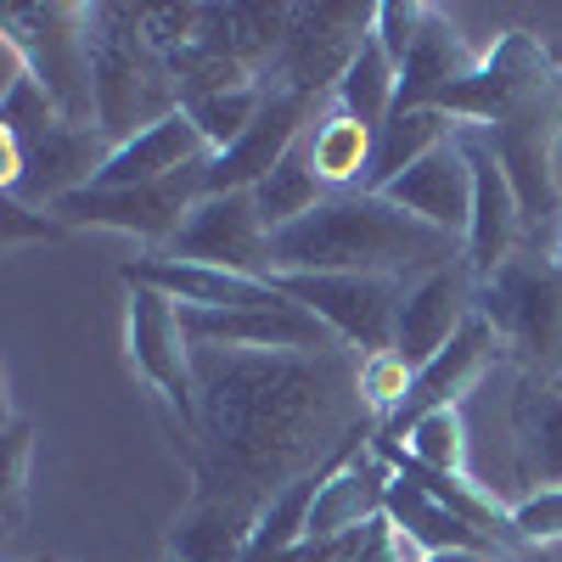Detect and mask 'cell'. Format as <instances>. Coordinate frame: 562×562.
<instances>
[{
  "mask_svg": "<svg viewBox=\"0 0 562 562\" xmlns=\"http://www.w3.org/2000/svg\"><path fill=\"white\" fill-rule=\"evenodd\" d=\"M192 378L203 411V495L265 506L276 490L315 473L333 456V439H349L355 378L338 355H248L192 344Z\"/></svg>",
  "mask_w": 562,
  "mask_h": 562,
  "instance_id": "1",
  "label": "cell"
},
{
  "mask_svg": "<svg viewBox=\"0 0 562 562\" xmlns=\"http://www.w3.org/2000/svg\"><path fill=\"white\" fill-rule=\"evenodd\" d=\"M445 231L411 220L389 198L333 192L315 214L270 237V276H405L450 259Z\"/></svg>",
  "mask_w": 562,
  "mask_h": 562,
  "instance_id": "2",
  "label": "cell"
},
{
  "mask_svg": "<svg viewBox=\"0 0 562 562\" xmlns=\"http://www.w3.org/2000/svg\"><path fill=\"white\" fill-rule=\"evenodd\" d=\"M90 29V85H97V130L108 153L130 135L169 119L180 108V90L169 79V63L147 40L140 7H85Z\"/></svg>",
  "mask_w": 562,
  "mask_h": 562,
  "instance_id": "3",
  "label": "cell"
},
{
  "mask_svg": "<svg viewBox=\"0 0 562 562\" xmlns=\"http://www.w3.org/2000/svg\"><path fill=\"white\" fill-rule=\"evenodd\" d=\"M124 349L130 366L147 378V389L169 405V416L180 422L186 445H192V467L203 456V411H198V378H192V338L180 326V304L164 299L158 288L124 281Z\"/></svg>",
  "mask_w": 562,
  "mask_h": 562,
  "instance_id": "4",
  "label": "cell"
},
{
  "mask_svg": "<svg viewBox=\"0 0 562 562\" xmlns=\"http://www.w3.org/2000/svg\"><path fill=\"white\" fill-rule=\"evenodd\" d=\"M0 34H12L29 57V74L52 90L68 124L97 130V85H90V29L85 7H7Z\"/></svg>",
  "mask_w": 562,
  "mask_h": 562,
  "instance_id": "5",
  "label": "cell"
},
{
  "mask_svg": "<svg viewBox=\"0 0 562 562\" xmlns=\"http://www.w3.org/2000/svg\"><path fill=\"white\" fill-rule=\"evenodd\" d=\"M270 281L360 360L394 349V321L405 304L400 276H270Z\"/></svg>",
  "mask_w": 562,
  "mask_h": 562,
  "instance_id": "6",
  "label": "cell"
},
{
  "mask_svg": "<svg viewBox=\"0 0 562 562\" xmlns=\"http://www.w3.org/2000/svg\"><path fill=\"white\" fill-rule=\"evenodd\" d=\"M540 85H546V45L524 29H512L490 45V57L473 63L456 85L439 90V113H450L467 130H501L512 124L524 108L540 102Z\"/></svg>",
  "mask_w": 562,
  "mask_h": 562,
  "instance_id": "7",
  "label": "cell"
},
{
  "mask_svg": "<svg viewBox=\"0 0 562 562\" xmlns=\"http://www.w3.org/2000/svg\"><path fill=\"white\" fill-rule=\"evenodd\" d=\"M479 315L524 360H551L562 349V270L540 259H506L479 281Z\"/></svg>",
  "mask_w": 562,
  "mask_h": 562,
  "instance_id": "8",
  "label": "cell"
},
{
  "mask_svg": "<svg viewBox=\"0 0 562 562\" xmlns=\"http://www.w3.org/2000/svg\"><path fill=\"white\" fill-rule=\"evenodd\" d=\"M203 198V164L186 169L175 180L158 186H135V192H102V186H79L63 203H52L57 225H102V231H124V237L153 243L158 254L180 237L186 214Z\"/></svg>",
  "mask_w": 562,
  "mask_h": 562,
  "instance_id": "9",
  "label": "cell"
},
{
  "mask_svg": "<svg viewBox=\"0 0 562 562\" xmlns=\"http://www.w3.org/2000/svg\"><path fill=\"white\" fill-rule=\"evenodd\" d=\"M164 254L214 265V270H237V276H270V231L254 209V192L198 198V209L186 214L180 237Z\"/></svg>",
  "mask_w": 562,
  "mask_h": 562,
  "instance_id": "10",
  "label": "cell"
},
{
  "mask_svg": "<svg viewBox=\"0 0 562 562\" xmlns=\"http://www.w3.org/2000/svg\"><path fill=\"white\" fill-rule=\"evenodd\" d=\"M479 310V281L467 265H439L428 276H416L405 288V304H400V321H394V355L422 371L467 321Z\"/></svg>",
  "mask_w": 562,
  "mask_h": 562,
  "instance_id": "11",
  "label": "cell"
},
{
  "mask_svg": "<svg viewBox=\"0 0 562 562\" xmlns=\"http://www.w3.org/2000/svg\"><path fill=\"white\" fill-rule=\"evenodd\" d=\"M304 119H310L304 90H288V85L270 90L259 119L248 124V135L237 140V147H225V153H214L203 164V198H214V192H254V186L304 140V130H310Z\"/></svg>",
  "mask_w": 562,
  "mask_h": 562,
  "instance_id": "12",
  "label": "cell"
},
{
  "mask_svg": "<svg viewBox=\"0 0 562 562\" xmlns=\"http://www.w3.org/2000/svg\"><path fill=\"white\" fill-rule=\"evenodd\" d=\"M495 326L473 310V321H467L461 326V333L428 360V366H422L416 371V378H411V394H405V405L383 422V428H378V445H400L411 428H416V422L422 416H434V411H445V405H456L467 389H473L479 378H484V371H490V360H495Z\"/></svg>",
  "mask_w": 562,
  "mask_h": 562,
  "instance_id": "13",
  "label": "cell"
},
{
  "mask_svg": "<svg viewBox=\"0 0 562 562\" xmlns=\"http://www.w3.org/2000/svg\"><path fill=\"white\" fill-rule=\"evenodd\" d=\"M124 281L158 288L180 310H281V304H293L270 276H237V270L192 265V259H175V254H147V259L124 265Z\"/></svg>",
  "mask_w": 562,
  "mask_h": 562,
  "instance_id": "14",
  "label": "cell"
},
{
  "mask_svg": "<svg viewBox=\"0 0 562 562\" xmlns=\"http://www.w3.org/2000/svg\"><path fill=\"white\" fill-rule=\"evenodd\" d=\"M461 140H467V158H473V225H467L461 243H467V270H473V281H484L512 259L524 203L512 192V175L495 158L490 140H479V135H461Z\"/></svg>",
  "mask_w": 562,
  "mask_h": 562,
  "instance_id": "15",
  "label": "cell"
},
{
  "mask_svg": "<svg viewBox=\"0 0 562 562\" xmlns=\"http://www.w3.org/2000/svg\"><path fill=\"white\" fill-rule=\"evenodd\" d=\"M209 158H214V153H209V140L198 135V124L186 119V108H175L169 119L147 124L140 135H130L124 147H113L90 186H102V192H135V186L175 180V175L198 169V164H209Z\"/></svg>",
  "mask_w": 562,
  "mask_h": 562,
  "instance_id": "16",
  "label": "cell"
},
{
  "mask_svg": "<svg viewBox=\"0 0 562 562\" xmlns=\"http://www.w3.org/2000/svg\"><path fill=\"white\" fill-rule=\"evenodd\" d=\"M378 198H389L394 209H405L422 225L445 231V237H467V225H473V158H467V140H450V147L428 153Z\"/></svg>",
  "mask_w": 562,
  "mask_h": 562,
  "instance_id": "17",
  "label": "cell"
},
{
  "mask_svg": "<svg viewBox=\"0 0 562 562\" xmlns=\"http://www.w3.org/2000/svg\"><path fill=\"white\" fill-rule=\"evenodd\" d=\"M394 467V461H389ZM383 518L428 557V551H501L495 540H484L467 518H456V512L434 495V490H422L405 467H394V479H389V501H383Z\"/></svg>",
  "mask_w": 562,
  "mask_h": 562,
  "instance_id": "18",
  "label": "cell"
},
{
  "mask_svg": "<svg viewBox=\"0 0 562 562\" xmlns=\"http://www.w3.org/2000/svg\"><path fill=\"white\" fill-rule=\"evenodd\" d=\"M254 518H259L254 506L198 490V501L169 529V557L175 562H243L254 540Z\"/></svg>",
  "mask_w": 562,
  "mask_h": 562,
  "instance_id": "19",
  "label": "cell"
},
{
  "mask_svg": "<svg viewBox=\"0 0 562 562\" xmlns=\"http://www.w3.org/2000/svg\"><path fill=\"white\" fill-rule=\"evenodd\" d=\"M450 113H439V108H394L389 113V124L378 130V147H371V175H366V192L378 198V192H389V186L405 175V169H416L428 153H439V147H450Z\"/></svg>",
  "mask_w": 562,
  "mask_h": 562,
  "instance_id": "20",
  "label": "cell"
},
{
  "mask_svg": "<svg viewBox=\"0 0 562 562\" xmlns=\"http://www.w3.org/2000/svg\"><path fill=\"white\" fill-rule=\"evenodd\" d=\"M304 147H310L315 175L326 180V192H366L378 130H366V124L349 119V113H326L321 124L304 130Z\"/></svg>",
  "mask_w": 562,
  "mask_h": 562,
  "instance_id": "21",
  "label": "cell"
},
{
  "mask_svg": "<svg viewBox=\"0 0 562 562\" xmlns=\"http://www.w3.org/2000/svg\"><path fill=\"white\" fill-rule=\"evenodd\" d=\"M338 113H349V119H360L366 130H383L389 124V113H394V102H400V68H394V57L378 45V34H366L360 45H355V57H349V68L338 74Z\"/></svg>",
  "mask_w": 562,
  "mask_h": 562,
  "instance_id": "22",
  "label": "cell"
},
{
  "mask_svg": "<svg viewBox=\"0 0 562 562\" xmlns=\"http://www.w3.org/2000/svg\"><path fill=\"white\" fill-rule=\"evenodd\" d=\"M326 198H333V192H326V180L315 175L304 140L254 186V209H259V220H265L270 237H276V231H288V225H299L304 214H315Z\"/></svg>",
  "mask_w": 562,
  "mask_h": 562,
  "instance_id": "23",
  "label": "cell"
},
{
  "mask_svg": "<svg viewBox=\"0 0 562 562\" xmlns=\"http://www.w3.org/2000/svg\"><path fill=\"white\" fill-rule=\"evenodd\" d=\"M461 74H467V57H461L456 34L445 29V18L434 12L428 29H422V40L411 45V57L400 63V102L394 108H434L439 90L456 85Z\"/></svg>",
  "mask_w": 562,
  "mask_h": 562,
  "instance_id": "24",
  "label": "cell"
},
{
  "mask_svg": "<svg viewBox=\"0 0 562 562\" xmlns=\"http://www.w3.org/2000/svg\"><path fill=\"white\" fill-rule=\"evenodd\" d=\"M518 467L535 490L562 484V389L518 400Z\"/></svg>",
  "mask_w": 562,
  "mask_h": 562,
  "instance_id": "25",
  "label": "cell"
},
{
  "mask_svg": "<svg viewBox=\"0 0 562 562\" xmlns=\"http://www.w3.org/2000/svg\"><path fill=\"white\" fill-rule=\"evenodd\" d=\"M378 456H383V461H411V467H422V473H450V479H456L461 467H467L461 411L445 405V411H434V416H422L400 445H378Z\"/></svg>",
  "mask_w": 562,
  "mask_h": 562,
  "instance_id": "26",
  "label": "cell"
},
{
  "mask_svg": "<svg viewBox=\"0 0 562 562\" xmlns=\"http://www.w3.org/2000/svg\"><path fill=\"white\" fill-rule=\"evenodd\" d=\"M270 90L259 85H243V90H214V97H198V102H186V119L198 124V135L209 140V153H225V147H237V140L248 135V124L259 119Z\"/></svg>",
  "mask_w": 562,
  "mask_h": 562,
  "instance_id": "27",
  "label": "cell"
},
{
  "mask_svg": "<svg viewBox=\"0 0 562 562\" xmlns=\"http://www.w3.org/2000/svg\"><path fill=\"white\" fill-rule=\"evenodd\" d=\"M411 378L416 371L389 349V355H366L360 360V371H355V389H360V411H371V416H394L400 405H405V394H411Z\"/></svg>",
  "mask_w": 562,
  "mask_h": 562,
  "instance_id": "28",
  "label": "cell"
},
{
  "mask_svg": "<svg viewBox=\"0 0 562 562\" xmlns=\"http://www.w3.org/2000/svg\"><path fill=\"white\" fill-rule=\"evenodd\" d=\"M428 18H434V7H400V0H383V7H371V34H378V45L394 57V68L411 57V45L422 40Z\"/></svg>",
  "mask_w": 562,
  "mask_h": 562,
  "instance_id": "29",
  "label": "cell"
},
{
  "mask_svg": "<svg viewBox=\"0 0 562 562\" xmlns=\"http://www.w3.org/2000/svg\"><path fill=\"white\" fill-rule=\"evenodd\" d=\"M512 529H518V540L557 546V540H562V484H557V490H535V495H524V501H512Z\"/></svg>",
  "mask_w": 562,
  "mask_h": 562,
  "instance_id": "30",
  "label": "cell"
},
{
  "mask_svg": "<svg viewBox=\"0 0 562 562\" xmlns=\"http://www.w3.org/2000/svg\"><path fill=\"white\" fill-rule=\"evenodd\" d=\"M355 562H422V551L389 524V518H371L360 529V546H355Z\"/></svg>",
  "mask_w": 562,
  "mask_h": 562,
  "instance_id": "31",
  "label": "cell"
},
{
  "mask_svg": "<svg viewBox=\"0 0 562 562\" xmlns=\"http://www.w3.org/2000/svg\"><path fill=\"white\" fill-rule=\"evenodd\" d=\"M12 461H7V512H12V524L23 518V490H29V422H12Z\"/></svg>",
  "mask_w": 562,
  "mask_h": 562,
  "instance_id": "32",
  "label": "cell"
},
{
  "mask_svg": "<svg viewBox=\"0 0 562 562\" xmlns=\"http://www.w3.org/2000/svg\"><path fill=\"white\" fill-rule=\"evenodd\" d=\"M355 546H360V535H344V540H304L293 557H281V562H355Z\"/></svg>",
  "mask_w": 562,
  "mask_h": 562,
  "instance_id": "33",
  "label": "cell"
},
{
  "mask_svg": "<svg viewBox=\"0 0 562 562\" xmlns=\"http://www.w3.org/2000/svg\"><path fill=\"white\" fill-rule=\"evenodd\" d=\"M422 562H501V551H428Z\"/></svg>",
  "mask_w": 562,
  "mask_h": 562,
  "instance_id": "34",
  "label": "cell"
},
{
  "mask_svg": "<svg viewBox=\"0 0 562 562\" xmlns=\"http://www.w3.org/2000/svg\"><path fill=\"white\" fill-rule=\"evenodd\" d=\"M551 389H562V366H557V378H551Z\"/></svg>",
  "mask_w": 562,
  "mask_h": 562,
  "instance_id": "35",
  "label": "cell"
},
{
  "mask_svg": "<svg viewBox=\"0 0 562 562\" xmlns=\"http://www.w3.org/2000/svg\"><path fill=\"white\" fill-rule=\"evenodd\" d=\"M557 259H562V243H557Z\"/></svg>",
  "mask_w": 562,
  "mask_h": 562,
  "instance_id": "36",
  "label": "cell"
},
{
  "mask_svg": "<svg viewBox=\"0 0 562 562\" xmlns=\"http://www.w3.org/2000/svg\"><path fill=\"white\" fill-rule=\"evenodd\" d=\"M169 562H175V557H169Z\"/></svg>",
  "mask_w": 562,
  "mask_h": 562,
  "instance_id": "37",
  "label": "cell"
}]
</instances>
